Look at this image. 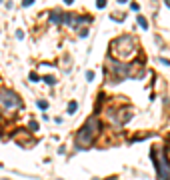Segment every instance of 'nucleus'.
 I'll return each mask as SVG.
<instances>
[{"instance_id": "ddd939ff", "label": "nucleus", "mask_w": 170, "mask_h": 180, "mask_svg": "<svg viewBox=\"0 0 170 180\" xmlns=\"http://www.w3.org/2000/svg\"><path fill=\"white\" fill-rule=\"evenodd\" d=\"M30 130H32V132H36V130H38V124H36V122H30Z\"/></svg>"}, {"instance_id": "2eb2a0df", "label": "nucleus", "mask_w": 170, "mask_h": 180, "mask_svg": "<svg viewBox=\"0 0 170 180\" xmlns=\"http://www.w3.org/2000/svg\"><path fill=\"white\" fill-rule=\"evenodd\" d=\"M160 62H162V64H166V66H170V60H166V58H160Z\"/></svg>"}, {"instance_id": "f257e3e1", "label": "nucleus", "mask_w": 170, "mask_h": 180, "mask_svg": "<svg viewBox=\"0 0 170 180\" xmlns=\"http://www.w3.org/2000/svg\"><path fill=\"white\" fill-rule=\"evenodd\" d=\"M110 52H112V60H132L138 54V46L132 36H120L114 38L110 44Z\"/></svg>"}, {"instance_id": "20e7f679", "label": "nucleus", "mask_w": 170, "mask_h": 180, "mask_svg": "<svg viewBox=\"0 0 170 180\" xmlns=\"http://www.w3.org/2000/svg\"><path fill=\"white\" fill-rule=\"evenodd\" d=\"M156 172H158V180H170V162L166 158V152L162 150L156 158Z\"/></svg>"}, {"instance_id": "0eeeda50", "label": "nucleus", "mask_w": 170, "mask_h": 180, "mask_svg": "<svg viewBox=\"0 0 170 180\" xmlns=\"http://www.w3.org/2000/svg\"><path fill=\"white\" fill-rule=\"evenodd\" d=\"M76 108H78V104L72 100L70 104H68V114H74V112H76Z\"/></svg>"}, {"instance_id": "7ed1b4c3", "label": "nucleus", "mask_w": 170, "mask_h": 180, "mask_svg": "<svg viewBox=\"0 0 170 180\" xmlns=\"http://www.w3.org/2000/svg\"><path fill=\"white\" fill-rule=\"evenodd\" d=\"M0 106L4 110H18V108H22V100L14 90L4 88L0 90Z\"/></svg>"}, {"instance_id": "423d86ee", "label": "nucleus", "mask_w": 170, "mask_h": 180, "mask_svg": "<svg viewBox=\"0 0 170 180\" xmlns=\"http://www.w3.org/2000/svg\"><path fill=\"white\" fill-rule=\"evenodd\" d=\"M42 80H44L48 86H54V84H56V78H54V76H44Z\"/></svg>"}, {"instance_id": "dca6fc26", "label": "nucleus", "mask_w": 170, "mask_h": 180, "mask_svg": "<svg viewBox=\"0 0 170 180\" xmlns=\"http://www.w3.org/2000/svg\"><path fill=\"white\" fill-rule=\"evenodd\" d=\"M166 6H168V8H170V2H166Z\"/></svg>"}, {"instance_id": "1a4fd4ad", "label": "nucleus", "mask_w": 170, "mask_h": 180, "mask_svg": "<svg viewBox=\"0 0 170 180\" xmlns=\"http://www.w3.org/2000/svg\"><path fill=\"white\" fill-rule=\"evenodd\" d=\"M38 108L46 110V108H48V102H44V100H38Z\"/></svg>"}, {"instance_id": "f03ea898", "label": "nucleus", "mask_w": 170, "mask_h": 180, "mask_svg": "<svg viewBox=\"0 0 170 180\" xmlns=\"http://www.w3.org/2000/svg\"><path fill=\"white\" fill-rule=\"evenodd\" d=\"M98 130H100V120L96 116H90L84 122V126L78 130V134H76V148H82V150L90 148L96 134H98Z\"/></svg>"}, {"instance_id": "f8f14e48", "label": "nucleus", "mask_w": 170, "mask_h": 180, "mask_svg": "<svg viewBox=\"0 0 170 180\" xmlns=\"http://www.w3.org/2000/svg\"><path fill=\"white\" fill-rule=\"evenodd\" d=\"M30 80H34V82H36V80H40V76H38L36 72H30Z\"/></svg>"}, {"instance_id": "6e6552de", "label": "nucleus", "mask_w": 170, "mask_h": 180, "mask_svg": "<svg viewBox=\"0 0 170 180\" xmlns=\"http://www.w3.org/2000/svg\"><path fill=\"white\" fill-rule=\"evenodd\" d=\"M138 24H140V26H142L144 30L148 28V22H146V18H142V16H138Z\"/></svg>"}, {"instance_id": "4468645a", "label": "nucleus", "mask_w": 170, "mask_h": 180, "mask_svg": "<svg viewBox=\"0 0 170 180\" xmlns=\"http://www.w3.org/2000/svg\"><path fill=\"white\" fill-rule=\"evenodd\" d=\"M96 6H98V8H104V6H106V2H104V0H98V4H96Z\"/></svg>"}, {"instance_id": "39448f33", "label": "nucleus", "mask_w": 170, "mask_h": 180, "mask_svg": "<svg viewBox=\"0 0 170 180\" xmlns=\"http://www.w3.org/2000/svg\"><path fill=\"white\" fill-rule=\"evenodd\" d=\"M50 20L52 22H64V14H60L58 10H52L50 12Z\"/></svg>"}, {"instance_id": "9b49d317", "label": "nucleus", "mask_w": 170, "mask_h": 180, "mask_svg": "<svg viewBox=\"0 0 170 180\" xmlns=\"http://www.w3.org/2000/svg\"><path fill=\"white\" fill-rule=\"evenodd\" d=\"M32 4H34V0H24V2H22L24 8H28V6H32Z\"/></svg>"}, {"instance_id": "9d476101", "label": "nucleus", "mask_w": 170, "mask_h": 180, "mask_svg": "<svg viewBox=\"0 0 170 180\" xmlns=\"http://www.w3.org/2000/svg\"><path fill=\"white\" fill-rule=\"evenodd\" d=\"M86 80H94V72H92V70H88V72H86Z\"/></svg>"}]
</instances>
